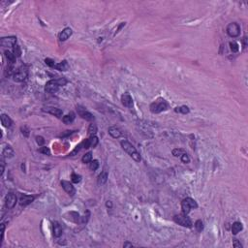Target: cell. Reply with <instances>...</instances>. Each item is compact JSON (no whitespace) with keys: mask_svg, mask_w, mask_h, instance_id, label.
Here are the masks:
<instances>
[{"mask_svg":"<svg viewBox=\"0 0 248 248\" xmlns=\"http://www.w3.org/2000/svg\"><path fill=\"white\" fill-rule=\"evenodd\" d=\"M21 133L24 134L25 137L29 136V130L26 127H21Z\"/></svg>","mask_w":248,"mask_h":248,"instance_id":"41","label":"cell"},{"mask_svg":"<svg viewBox=\"0 0 248 248\" xmlns=\"http://www.w3.org/2000/svg\"><path fill=\"white\" fill-rule=\"evenodd\" d=\"M109 134L111 135V136L112 138H114V139H117V138H119L121 136V131L118 129L117 127H115V126H111L109 128Z\"/></svg>","mask_w":248,"mask_h":248,"instance_id":"18","label":"cell"},{"mask_svg":"<svg viewBox=\"0 0 248 248\" xmlns=\"http://www.w3.org/2000/svg\"><path fill=\"white\" fill-rule=\"evenodd\" d=\"M43 111H46V112H49V114L54 115V116H56V117H61V115H62V111L60 110V109H57V108L46 107V108L43 109Z\"/></svg>","mask_w":248,"mask_h":248,"instance_id":"15","label":"cell"},{"mask_svg":"<svg viewBox=\"0 0 248 248\" xmlns=\"http://www.w3.org/2000/svg\"><path fill=\"white\" fill-rule=\"evenodd\" d=\"M45 62H46V64L47 65H49V67H51V68H54L55 67V62L52 60V59H51V58H46L45 59Z\"/></svg>","mask_w":248,"mask_h":248,"instance_id":"36","label":"cell"},{"mask_svg":"<svg viewBox=\"0 0 248 248\" xmlns=\"http://www.w3.org/2000/svg\"><path fill=\"white\" fill-rule=\"evenodd\" d=\"M233 245H234V247H237V248H239V247L241 248V247H242V245L240 244V242H239V240H237V239H234Z\"/></svg>","mask_w":248,"mask_h":248,"instance_id":"42","label":"cell"},{"mask_svg":"<svg viewBox=\"0 0 248 248\" xmlns=\"http://www.w3.org/2000/svg\"><path fill=\"white\" fill-rule=\"evenodd\" d=\"M0 118H1V123H2L3 126L6 127V128L11 127V125H12V119L8 116L7 114H2L1 116H0Z\"/></svg>","mask_w":248,"mask_h":248,"instance_id":"19","label":"cell"},{"mask_svg":"<svg viewBox=\"0 0 248 248\" xmlns=\"http://www.w3.org/2000/svg\"><path fill=\"white\" fill-rule=\"evenodd\" d=\"M121 102L124 107H127V108L133 107V99H132V97L130 96V94H128V93H125L122 95Z\"/></svg>","mask_w":248,"mask_h":248,"instance_id":"14","label":"cell"},{"mask_svg":"<svg viewBox=\"0 0 248 248\" xmlns=\"http://www.w3.org/2000/svg\"><path fill=\"white\" fill-rule=\"evenodd\" d=\"M27 76H28L27 68H26L25 66H21V67H19L16 71H15L13 79H14V81L16 82H21V81H25Z\"/></svg>","mask_w":248,"mask_h":248,"instance_id":"5","label":"cell"},{"mask_svg":"<svg viewBox=\"0 0 248 248\" xmlns=\"http://www.w3.org/2000/svg\"><path fill=\"white\" fill-rule=\"evenodd\" d=\"M13 49H14V51H13V52H14V54H15L16 56H21V49H19V46H16V45L15 47L13 48Z\"/></svg>","mask_w":248,"mask_h":248,"instance_id":"37","label":"cell"},{"mask_svg":"<svg viewBox=\"0 0 248 248\" xmlns=\"http://www.w3.org/2000/svg\"><path fill=\"white\" fill-rule=\"evenodd\" d=\"M227 34L232 38H237L240 35V26L237 22H232L227 26Z\"/></svg>","mask_w":248,"mask_h":248,"instance_id":"6","label":"cell"},{"mask_svg":"<svg viewBox=\"0 0 248 248\" xmlns=\"http://www.w3.org/2000/svg\"><path fill=\"white\" fill-rule=\"evenodd\" d=\"M60 183H61V186H62V188L64 189L65 192L70 195V196H74V195L76 194V189H75V187L73 186V184L69 182V181L62 180Z\"/></svg>","mask_w":248,"mask_h":248,"instance_id":"12","label":"cell"},{"mask_svg":"<svg viewBox=\"0 0 248 248\" xmlns=\"http://www.w3.org/2000/svg\"><path fill=\"white\" fill-rule=\"evenodd\" d=\"M71 178H72V181L74 183H79L81 180V177L80 176V174H72Z\"/></svg>","mask_w":248,"mask_h":248,"instance_id":"34","label":"cell"},{"mask_svg":"<svg viewBox=\"0 0 248 248\" xmlns=\"http://www.w3.org/2000/svg\"><path fill=\"white\" fill-rule=\"evenodd\" d=\"M242 230V224L240 222H234L232 226V233L233 234H237Z\"/></svg>","mask_w":248,"mask_h":248,"instance_id":"24","label":"cell"},{"mask_svg":"<svg viewBox=\"0 0 248 248\" xmlns=\"http://www.w3.org/2000/svg\"><path fill=\"white\" fill-rule=\"evenodd\" d=\"M71 35H72V29L69 27H66L65 29L62 30L60 34H59V40L61 42H64L67 40V39L70 38Z\"/></svg>","mask_w":248,"mask_h":248,"instance_id":"17","label":"cell"},{"mask_svg":"<svg viewBox=\"0 0 248 248\" xmlns=\"http://www.w3.org/2000/svg\"><path fill=\"white\" fill-rule=\"evenodd\" d=\"M230 48H231V51H232L233 52H237L239 49V44L236 42H230Z\"/></svg>","mask_w":248,"mask_h":248,"instance_id":"33","label":"cell"},{"mask_svg":"<svg viewBox=\"0 0 248 248\" xmlns=\"http://www.w3.org/2000/svg\"><path fill=\"white\" fill-rule=\"evenodd\" d=\"M106 206H107V207H111V202H107V204H106Z\"/></svg>","mask_w":248,"mask_h":248,"instance_id":"45","label":"cell"},{"mask_svg":"<svg viewBox=\"0 0 248 248\" xmlns=\"http://www.w3.org/2000/svg\"><path fill=\"white\" fill-rule=\"evenodd\" d=\"M123 247H133V244L132 243H129V242H125L123 244Z\"/></svg>","mask_w":248,"mask_h":248,"instance_id":"44","label":"cell"},{"mask_svg":"<svg viewBox=\"0 0 248 248\" xmlns=\"http://www.w3.org/2000/svg\"><path fill=\"white\" fill-rule=\"evenodd\" d=\"M98 143H99L98 138L95 136V135H93V136H91L89 139H87V140H84L81 143V144H82V147H84V148H89V147H95L98 144Z\"/></svg>","mask_w":248,"mask_h":248,"instance_id":"10","label":"cell"},{"mask_svg":"<svg viewBox=\"0 0 248 248\" xmlns=\"http://www.w3.org/2000/svg\"><path fill=\"white\" fill-rule=\"evenodd\" d=\"M169 107V105L166 101L164 100V99L159 98L157 99L156 101L153 102V103L150 104V111L152 114H160V112L166 111Z\"/></svg>","mask_w":248,"mask_h":248,"instance_id":"2","label":"cell"},{"mask_svg":"<svg viewBox=\"0 0 248 248\" xmlns=\"http://www.w3.org/2000/svg\"><path fill=\"white\" fill-rule=\"evenodd\" d=\"M96 132H97V126H96V124L92 123V124L89 125V127H88V134H89V135L93 136V135L96 134Z\"/></svg>","mask_w":248,"mask_h":248,"instance_id":"29","label":"cell"},{"mask_svg":"<svg viewBox=\"0 0 248 248\" xmlns=\"http://www.w3.org/2000/svg\"><path fill=\"white\" fill-rule=\"evenodd\" d=\"M197 207H198V204L192 198H186V199H184L181 202V209H182V213L184 214H188L192 208H197Z\"/></svg>","mask_w":248,"mask_h":248,"instance_id":"3","label":"cell"},{"mask_svg":"<svg viewBox=\"0 0 248 248\" xmlns=\"http://www.w3.org/2000/svg\"><path fill=\"white\" fill-rule=\"evenodd\" d=\"M52 233L55 237H60L62 236V227L56 221L52 223Z\"/></svg>","mask_w":248,"mask_h":248,"instance_id":"16","label":"cell"},{"mask_svg":"<svg viewBox=\"0 0 248 248\" xmlns=\"http://www.w3.org/2000/svg\"><path fill=\"white\" fill-rule=\"evenodd\" d=\"M195 228H196V230L198 232H202V231L204 230V223L202 220H197L196 222H195Z\"/></svg>","mask_w":248,"mask_h":248,"instance_id":"31","label":"cell"},{"mask_svg":"<svg viewBox=\"0 0 248 248\" xmlns=\"http://www.w3.org/2000/svg\"><path fill=\"white\" fill-rule=\"evenodd\" d=\"M59 86H60V84H59L57 80H51L46 84L45 91L47 92V93L54 94L55 92H57V90L59 89Z\"/></svg>","mask_w":248,"mask_h":248,"instance_id":"7","label":"cell"},{"mask_svg":"<svg viewBox=\"0 0 248 248\" xmlns=\"http://www.w3.org/2000/svg\"><path fill=\"white\" fill-rule=\"evenodd\" d=\"M107 180H108V174H107V172L104 171V172H102L100 174H99V177H98V184L103 185V184H105L106 182H107Z\"/></svg>","mask_w":248,"mask_h":248,"instance_id":"23","label":"cell"},{"mask_svg":"<svg viewBox=\"0 0 248 248\" xmlns=\"http://www.w3.org/2000/svg\"><path fill=\"white\" fill-rule=\"evenodd\" d=\"M74 119H75V114L70 112L69 114L63 116V118H62V121H63L65 124H70V123H72L73 121H74Z\"/></svg>","mask_w":248,"mask_h":248,"instance_id":"25","label":"cell"},{"mask_svg":"<svg viewBox=\"0 0 248 248\" xmlns=\"http://www.w3.org/2000/svg\"><path fill=\"white\" fill-rule=\"evenodd\" d=\"M180 158H181V161H182L183 163H189V162H190V158H189V156H188L186 153H184Z\"/></svg>","mask_w":248,"mask_h":248,"instance_id":"38","label":"cell"},{"mask_svg":"<svg viewBox=\"0 0 248 248\" xmlns=\"http://www.w3.org/2000/svg\"><path fill=\"white\" fill-rule=\"evenodd\" d=\"M54 68L58 71H67L69 69V64L66 60H63L62 62H60V63L56 64Z\"/></svg>","mask_w":248,"mask_h":248,"instance_id":"22","label":"cell"},{"mask_svg":"<svg viewBox=\"0 0 248 248\" xmlns=\"http://www.w3.org/2000/svg\"><path fill=\"white\" fill-rule=\"evenodd\" d=\"M4 230H5V225L1 224V239H0V246L3 242V239H4Z\"/></svg>","mask_w":248,"mask_h":248,"instance_id":"40","label":"cell"},{"mask_svg":"<svg viewBox=\"0 0 248 248\" xmlns=\"http://www.w3.org/2000/svg\"><path fill=\"white\" fill-rule=\"evenodd\" d=\"M90 165H89V169H90L91 171H96L97 169L99 168V162L98 160H93V161H91L90 163H89Z\"/></svg>","mask_w":248,"mask_h":248,"instance_id":"32","label":"cell"},{"mask_svg":"<svg viewBox=\"0 0 248 248\" xmlns=\"http://www.w3.org/2000/svg\"><path fill=\"white\" fill-rule=\"evenodd\" d=\"M35 200L34 196H31V195H26V194H22L21 198H19V204L22 207L28 206L29 204H31L33 201Z\"/></svg>","mask_w":248,"mask_h":248,"instance_id":"13","label":"cell"},{"mask_svg":"<svg viewBox=\"0 0 248 248\" xmlns=\"http://www.w3.org/2000/svg\"><path fill=\"white\" fill-rule=\"evenodd\" d=\"M39 152L43 154H46V155H51V150H49V148L47 147H42L39 148Z\"/></svg>","mask_w":248,"mask_h":248,"instance_id":"35","label":"cell"},{"mask_svg":"<svg viewBox=\"0 0 248 248\" xmlns=\"http://www.w3.org/2000/svg\"><path fill=\"white\" fill-rule=\"evenodd\" d=\"M4 54H5L6 58H7V60H8V63L9 64H14L16 62V56L14 54V52H12L10 51H5Z\"/></svg>","mask_w":248,"mask_h":248,"instance_id":"21","label":"cell"},{"mask_svg":"<svg viewBox=\"0 0 248 248\" xmlns=\"http://www.w3.org/2000/svg\"><path fill=\"white\" fill-rule=\"evenodd\" d=\"M184 153H186L183 149H181V148H176V149L173 150V155L176 157H181Z\"/></svg>","mask_w":248,"mask_h":248,"instance_id":"30","label":"cell"},{"mask_svg":"<svg viewBox=\"0 0 248 248\" xmlns=\"http://www.w3.org/2000/svg\"><path fill=\"white\" fill-rule=\"evenodd\" d=\"M176 111L177 112H180V114H189V108L186 107V106H181V107H178V108H176Z\"/></svg>","mask_w":248,"mask_h":248,"instance_id":"27","label":"cell"},{"mask_svg":"<svg viewBox=\"0 0 248 248\" xmlns=\"http://www.w3.org/2000/svg\"><path fill=\"white\" fill-rule=\"evenodd\" d=\"M81 161H82V163H84V164L90 163V162L92 161V153L91 152H87L86 154H84L81 158Z\"/></svg>","mask_w":248,"mask_h":248,"instance_id":"26","label":"cell"},{"mask_svg":"<svg viewBox=\"0 0 248 248\" xmlns=\"http://www.w3.org/2000/svg\"><path fill=\"white\" fill-rule=\"evenodd\" d=\"M36 142H37V144L39 145H43L45 144V140H44V138L41 137V136H37L36 137Z\"/></svg>","mask_w":248,"mask_h":248,"instance_id":"39","label":"cell"},{"mask_svg":"<svg viewBox=\"0 0 248 248\" xmlns=\"http://www.w3.org/2000/svg\"><path fill=\"white\" fill-rule=\"evenodd\" d=\"M120 144H121V147L123 148V150L126 151L127 153L130 155V156L133 158L135 161H136V162H140V161H141V159H142V158H141V155H140V153H139V152L137 151L136 148L134 147L133 144H130V143H129V142L126 141V140L121 141Z\"/></svg>","mask_w":248,"mask_h":248,"instance_id":"1","label":"cell"},{"mask_svg":"<svg viewBox=\"0 0 248 248\" xmlns=\"http://www.w3.org/2000/svg\"><path fill=\"white\" fill-rule=\"evenodd\" d=\"M174 222H176L177 224L178 225H180V226H182V227H186V228H191L192 227V221H191V219L189 217L187 216V214H177V215H176L174 217Z\"/></svg>","mask_w":248,"mask_h":248,"instance_id":"4","label":"cell"},{"mask_svg":"<svg viewBox=\"0 0 248 248\" xmlns=\"http://www.w3.org/2000/svg\"><path fill=\"white\" fill-rule=\"evenodd\" d=\"M14 67H13V64H9L7 66L5 70V76L6 77H11V76H14Z\"/></svg>","mask_w":248,"mask_h":248,"instance_id":"28","label":"cell"},{"mask_svg":"<svg viewBox=\"0 0 248 248\" xmlns=\"http://www.w3.org/2000/svg\"><path fill=\"white\" fill-rule=\"evenodd\" d=\"M16 204V196L14 193H9L5 198V207L8 209H12Z\"/></svg>","mask_w":248,"mask_h":248,"instance_id":"9","label":"cell"},{"mask_svg":"<svg viewBox=\"0 0 248 248\" xmlns=\"http://www.w3.org/2000/svg\"><path fill=\"white\" fill-rule=\"evenodd\" d=\"M3 173H4V160H3V158L1 159V173H0V174H3Z\"/></svg>","mask_w":248,"mask_h":248,"instance_id":"43","label":"cell"},{"mask_svg":"<svg viewBox=\"0 0 248 248\" xmlns=\"http://www.w3.org/2000/svg\"><path fill=\"white\" fill-rule=\"evenodd\" d=\"M77 111H78V114L80 115L81 118H84V119L87 120V121L94 120V115L92 114L91 112H89L86 110V109H84V107H81V106H78Z\"/></svg>","mask_w":248,"mask_h":248,"instance_id":"8","label":"cell"},{"mask_svg":"<svg viewBox=\"0 0 248 248\" xmlns=\"http://www.w3.org/2000/svg\"><path fill=\"white\" fill-rule=\"evenodd\" d=\"M14 154H15V152H14V149L10 147V145H6V147L3 148V150H2V155L4 157H8V158H12L13 156H14Z\"/></svg>","mask_w":248,"mask_h":248,"instance_id":"20","label":"cell"},{"mask_svg":"<svg viewBox=\"0 0 248 248\" xmlns=\"http://www.w3.org/2000/svg\"><path fill=\"white\" fill-rule=\"evenodd\" d=\"M16 44V38L15 36H10V37H3L1 39V46L2 47H10L14 48Z\"/></svg>","mask_w":248,"mask_h":248,"instance_id":"11","label":"cell"}]
</instances>
